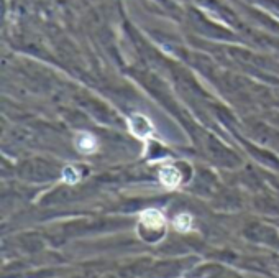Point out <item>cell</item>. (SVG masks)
Segmentation results:
<instances>
[{
	"label": "cell",
	"instance_id": "277c9868",
	"mask_svg": "<svg viewBox=\"0 0 279 278\" xmlns=\"http://www.w3.org/2000/svg\"><path fill=\"white\" fill-rule=\"evenodd\" d=\"M191 226H192V218L189 216V214H179V216L174 219V227L181 232L189 231Z\"/></svg>",
	"mask_w": 279,
	"mask_h": 278
},
{
	"label": "cell",
	"instance_id": "6da1fadb",
	"mask_svg": "<svg viewBox=\"0 0 279 278\" xmlns=\"http://www.w3.org/2000/svg\"><path fill=\"white\" fill-rule=\"evenodd\" d=\"M159 179H161V183L166 188H176L181 181V175L174 166H164V168L159 171Z\"/></svg>",
	"mask_w": 279,
	"mask_h": 278
},
{
	"label": "cell",
	"instance_id": "3957f363",
	"mask_svg": "<svg viewBox=\"0 0 279 278\" xmlns=\"http://www.w3.org/2000/svg\"><path fill=\"white\" fill-rule=\"evenodd\" d=\"M78 147L81 151H84V153H90V151L95 150V140L92 135L89 134H82L79 135L78 138Z\"/></svg>",
	"mask_w": 279,
	"mask_h": 278
},
{
	"label": "cell",
	"instance_id": "7a4b0ae2",
	"mask_svg": "<svg viewBox=\"0 0 279 278\" xmlns=\"http://www.w3.org/2000/svg\"><path fill=\"white\" fill-rule=\"evenodd\" d=\"M142 222L150 229H158V227H163L164 216L156 209H146L142 214Z\"/></svg>",
	"mask_w": 279,
	"mask_h": 278
}]
</instances>
